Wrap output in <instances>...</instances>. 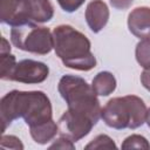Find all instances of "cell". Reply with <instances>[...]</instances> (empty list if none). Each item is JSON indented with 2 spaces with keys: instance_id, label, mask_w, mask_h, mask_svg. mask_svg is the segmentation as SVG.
Segmentation results:
<instances>
[{
  "instance_id": "17",
  "label": "cell",
  "mask_w": 150,
  "mask_h": 150,
  "mask_svg": "<svg viewBox=\"0 0 150 150\" xmlns=\"http://www.w3.org/2000/svg\"><path fill=\"white\" fill-rule=\"evenodd\" d=\"M86 149H116V144L112 138L108 135L101 134L97 135L94 139H91L86 146Z\"/></svg>"
},
{
  "instance_id": "22",
  "label": "cell",
  "mask_w": 150,
  "mask_h": 150,
  "mask_svg": "<svg viewBox=\"0 0 150 150\" xmlns=\"http://www.w3.org/2000/svg\"><path fill=\"white\" fill-rule=\"evenodd\" d=\"M141 83L148 91H150V69H144L141 74Z\"/></svg>"
},
{
  "instance_id": "15",
  "label": "cell",
  "mask_w": 150,
  "mask_h": 150,
  "mask_svg": "<svg viewBox=\"0 0 150 150\" xmlns=\"http://www.w3.org/2000/svg\"><path fill=\"white\" fill-rule=\"evenodd\" d=\"M135 56L142 68L150 69V39H143L136 45Z\"/></svg>"
},
{
  "instance_id": "23",
  "label": "cell",
  "mask_w": 150,
  "mask_h": 150,
  "mask_svg": "<svg viewBox=\"0 0 150 150\" xmlns=\"http://www.w3.org/2000/svg\"><path fill=\"white\" fill-rule=\"evenodd\" d=\"M145 123L148 124V127L150 128V108L146 110V117H145Z\"/></svg>"
},
{
  "instance_id": "11",
  "label": "cell",
  "mask_w": 150,
  "mask_h": 150,
  "mask_svg": "<svg viewBox=\"0 0 150 150\" xmlns=\"http://www.w3.org/2000/svg\"><path fill=\"white\" fill-rule=\"evenodd\" d=\"M29 22L45 23L52 20L54 8L49 0H25Z\"/></svg>"
},
{
  "instance_id": "7",
  "label": "cell",
  "mask_w": 150,
  "mask_h": 150,
  "mask_svg": "<svg viewBox=\"0 0 150 150\" xmlns=\"http://www.w3.org/2000/svg\"><path fill=\"white\" fill-rule=\"evenodd\" d=\"M48 75L49 68L46 63L26 59L15 64L8 81H15L26 84H38L47 80Z\"/></svg>"
},
{
  "instance_id": "10",
  "label": "cell",
  "mask_w": 150,
  "mask_h": 150,
  "mask_svg": "<svg viewBox=\"0 0 150 150\" xmlns=\"http://www.w3.org/2000/svg\"><path fill=\"white\" fill-rule=\"evenodd\" d=\"M109 8L103 0H93L87 5L84 18L93 33L101 32L109 20Z\"/></svg>"
},
{
  "instance_id": "4",
  "label": "cell",
  "mask_w": 150,
  "mask_h": 150,
  "mask_svg": "<svg viewBox=\"0 0 150 150\" xmlns=\"http://www.w3.org/2000/svg\"><path fill=\"white\" fill-rule=\"evenodd\" d=\"M146 105L136 95L110 98L101 110L103 122L116 130L137 129L145 123Z\"/></svg>"
},
{
  "instance_id": "14",
  "label": "cell",
  "mask_w": 150,
  "mask_h": 150,
  "mask_svg": "<svg viewBox=\"0 0 150 150\" xmlns=\"http://www.w3.org/2000/svg\"><path fill=\"white\" fill-rule=\"evenodd\" d=\"M30 136L38 144H47L48 142L53 141L54 137L59 134V125L53 121H48L36 127L29 128Z\"/></svg>"
},
{
  "instance_id": "1",
  "label": "cell",
  "mask_w": 150,
  "mask_h": 150,
  "mask_svg": "<svg viewBox=\"0 0 150 150\" xmlns=\"http://www.w3.org/2000/svg\"><path fill=\"white\" fill-rule=\"evenodd\" d=\"M52 116L50 100L41 90H12L0 101L1 134L18 118H23L25 123L32 128L53 120Z\"/></svg>"
},
{
  "instance_id": "20",
  "label": "cell",
  "mask_w": 150,
  "mask_h": 150,
  "mask_svg": "<svg viewBox=\"0 0 150 150\" xmlns=\"http://www.w3.org/2000/svg\"><path fill=\"white\" fill-rule=\"evenodd\" d=\"M49 149H75L74 142L68 139L64 136H60L50 146Z\"/></svg>"
},
{
  "instance_id": "6",
  "label": "cell",
  "mask_w": 150,
  "mask_h": 150,
  "mask_svg": "<svg viewBox=\"0 0 150 150\" xmlns=\"http://www.w3.org/2000/svg\"><path fill=\"white\" fill-rule=\"evenodd\" d=\"M59 134L73 142H77L86 137L95 125V123L86 115L67 109L59 120Z\"/></svg>"
},
{
  "instance_id": "21",
  "label": "cell",
  "mask_w": 150,
  "mask_h": 150,
  "mask_svg": "<svg viewBox=\"0 0 150 150\" xmlns=\"http://www.w3.org/2000/svg\"><path fill=\"white\" fill-rule=\"evenodd\" d=\"M134 0H110V5L116 9H128Z\"/></svg>"
},
{
  "instance_id": "2",
  "label": "cell",
  "mask_w": 150,
  "mask_h": 150,
  "mask_svg": "<svg viewBox=\"0 0 150 150\" xmlns=\"http://www.w3.org/2000/svg\"><path fill=\"white\" fill-rule=\"evenodd\" d=\"M54 50L62 63L71 69L88 71L96 67L89 39L69 25H59L53 29Z\"/></svg>"
},
{
  "instance_id": "5",
  "label": "cell",
  "mask_w": 150,
  "mask_h": 150,
  "mask_svg": "<svg viewBox=\"0 0 150 150\" xmlns=\"http://www.w3.org/2000/svg\"><path fill=\"white\" fill-rule=\"evenodd\" d=\"M11 41L18 49L39 55H46L54 48L53 33L49 28L39 26L35 22L12 27Z\"/></svg>"
},
{
  "instance_id": "9",
  "label": "cell",
  "mask_w": 150,
  "mask_h": 150,
  "mask_svg": "<svg viewBox=\"0 0 150 150\" xmlns=\"http://www.w3.org/2000/svg\"><path fill=\"white\" fill-rule=\"evenodd\" d=\"M128 28L132 35L141 40L150 39V7L134 8L128 15Z\"/></svg>"
},
{
  "instance_id": "3",
  "label": "cell",
  "mask_w": 150,
  "mask_h": 150,
  "mask_svg": "<svg viewBox=\"0 0 150 150\" xmlns=\"http://www.w3.org/2000/svg\"><path fill=\"white\" fill-rule=\"evenodd\" d=\"M61 97L66 101L68 109L88 116L95 124L101 118V104L93 87L76 75H63L57 84Z\"/></svg>"
},
{
  "instance_id": "16",
  "label": "cell",
  "mask_w": 150,
  "mask_h": 150,
  "mask_svg": "<svg viewBox=\"0 0 150 150\" xmlns=\"http://www.w3.org/2000/svg\"><path fill=\"white\" fill-rule=\"evenodd\" d=\"M121 148L122 149H145V150H149L150 143L148 142V139L144 136L134 134V135L128 136L123 141Z\"/></svg>"
},
{
  "instance_id": "18",
  "label": "cell",
  "mask_w": 150,
  "mask_h": 150,
  "mask_svg": "<svg viewBox=\"0 0 150 150\" xmlns=\"http://www.w3.org/2000/svg\"><path fill=\"white\" fill-rule=\"evenodd\" d=\"M0 146L2 149H15V150L23 149V144L21 143V139L14 135H2L0 141Z\"/></svg>"
},
{
  "instance_id": "8",
  "label": "cell",
  "mask_w": 150,
  "mask_h": 150,
  "mask_svg": "<svg viewBox=\"0 0 150 150\" xmlns=\"http://www.w3.org/2000/svg\"><path fill=\"white\" fill-rule=\"evenodd\" d=\"M0 20L12 27L29 22L25 0H0Z\"/></svg>"
},
{
  "instance_id": "13",
  "label": "cell",
  "mask_w": 150,
  "mask_h": 150,
  "mask_svg": "<svg viewBox=\"0 0 150 150\" xmlns=\"http://www.w3.org/2000/svg\"><path fill=\"white\" fill-rule=\"evenodd\" d=\"M116 79L110 71H100L91 81V87L96 95L98 96H108L112 94L116 89Z\"/></svg>"
},
{
  "instance_id": "19",
  "label": "cell",
  "mask_w": 150,
  "mask_h": 150,
  "mask_svg": "<svg viewBox=\"0 0 150 150\" xmlns=\"http://www.w3.org/2000/svg\"><path fill=\"white\" fill-rule=\"evenodd\" d=\"M59 6L67 13H73L75 11H77L86 0H56Z\"/></svg>"
},
{
  "instance_id": "12",
  "label": "cell",
  "mask_w": 150,
  "mask_h": 150,
  "mask_svg": "<svg viewBox=\"0 0 150 150\" xmlns=\"http://www.w3.org/2000/svg\"><path fill=\"white\" fill-rule=\"evenodd\" d=\"M15 56L11 53L9 42L6 38L1 36V46H0V79L4 81H8L9 75L12 74L15 64H16Z\"/></svg>"
}]
</instances>
